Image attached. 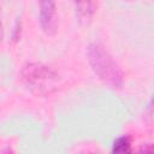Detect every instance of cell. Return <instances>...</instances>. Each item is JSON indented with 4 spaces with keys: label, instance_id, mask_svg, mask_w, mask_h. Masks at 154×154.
Returning <instances> with one entry per match:
<instances>
[{
    "label": "cell",
    "instance_id": "obj_5",
    "mask_svg": "<svg viewBox=\"0 0 154 154\" xmlns=\"http://www.w3.org/2000/svg\"><path fill=\"white\" fill-rule=\"evenodd\" d=\"M132 146V137L130 135H124L114 140L112 146L113 153H130Z\"/></svg>",
    "mask_w": 154,
    "mask_h": 154
},
{
    "label": "cell",
    "instance_id": "obj_6",
    "mask_svg": "<svg viewBox=\"0 0 154 154\" xmlns=\"http://www.w3.org/2000/svg\"><path fill=\"white\" fill-rule=\"evenodd\" d=\"M146 120L148 124L154 125V94L148 103L147 109H146Z\"/></svg>",
    "mask_w": 154,
    "mask_h": 154
},
{
    "label": "cell",
    "instance_id": "obj_4",
    "mask_svg": "<svg viewBox=\"0 0 154 154\" xmlns=\"http://www.w3.org/2000/svg\"><path fill=\"white\" fill-rule=\"evenodd\" d=\"M77 19L82 24H89L96 12L97 0H73Z\"/></svg>",
    "mask_w": 154,
    "mask_h": 154
},
{
    "label": "cell",
    "instance_id": "obj_2",
    "mask_svg": "<svg viewBox=\"0 0 154 154\" xmlns=\"http://www.w3.org/2000/svg\"><path fill=\"white\" fill-rule=\"evenodd\" d=\"M24 84L37 95H48L54 91L60 79L59 73L41 63H28L20 71Z\"/></svg>",
    "mask_w": 154,
    "mask_h": 154
},
{
    "label": "cell",
    "instance_id": "obj_7",
    "mask_svg": "<svg viewBox=\"0 0 154 154\" xmlns=\"http://www.w3.org/2000/svg\"><path fill=\"white\" fill-rule=\"evenodd\" d=\"M20 31H22V23L20 20H17L13 25V29H12V32H11V40L13 42H17L20 37Z\"/></svg>",
    "mask_w": 154,
    "mask_h": 154
},
{
    "label": "cell",
    "instance_id": "obj_1",
    "mask_svg": "<svg viewBox=\"0 0 154 154\" xmlns=\"http://www.w3.org/2000/svg\"><path fill=\"white\" fill-rule=\"evenodd\" d=\"M89 65L97 78L112 89H120L124 83V73L111 53L99 42L89 43L87 48Z\"/></svg>",
    "mask_w": 154,
    "mask_h": 154
},
{
    "label": "cell",
    "instance_id": "obj_8",
    "mask_svg": "<svg viewBox=\"0 0 154 154\" xmlns=\"http://www.w3.org/2000/svg\"><path fill=\"white\" fill-rule=\"evenodd\" d=\"M138 152L141 153H154V143H146L142 144L138 148Z\"/></svg>",
    "mask_w": 154,
    "mask_h": 154
},
{
    "label": "cell",
    "instance_id": "obj_3",
    "mask_svg": "<svg viewBox=\"0 0 154 154\" xmlns=\"http://www.w3.org/2000/svg\"><path fill=\"white\" fill-rule=\"evenodd\" d=\"M38 6V20L42 31L48 35L53 36L59 25V17H58V8L55 0H37Z\"/></svg>",
    "mask_w": 154,
    "mask_h": 154
},
{
    "label": "cell",
    "instance_id": "obj_9",
    "mask_svg": "<svg viewBox=\"0 0 154 154\" xmlns=\"http://www.w3.org/2000/svg\"><path fill=\"white\" fill-rule=\"evenodd\" d=\"M123 1H128V2H131V1H135V0H123Z\"/></svg>",
    "mask_w": 154,
    "mask_h": 154
}]
</instances>
